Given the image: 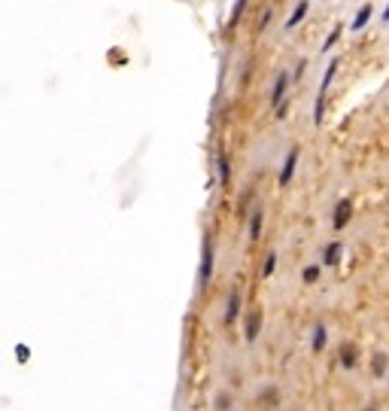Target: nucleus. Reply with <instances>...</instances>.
I'll use <instances>...</instances> for the list:
<instances>
[{"label":"nucleus","instance_id":"nucleus-4","mask_svg":"<svg viewBox=\"0 0 389 411\" xmlns=\"http://www.w3.org/2000/svg\"><path fill=\"white\" fill-rule=\"evenodd\" d=\"M259 329H261V311H250V317H246V342H256L259 338Z\"/></svg>","mask_w":389,"mask_h":411},{"label":"nucleus","instance_id":"nucleus-18","mask_svg":"<svg viewBox=\"0 0 389 411\" xmlns=\"http://www.w3.org/2000/svg\"><path fill=\"white\" fill-rule=\"evenodd\" d=\"M219 177H222V183H228V159H219Z\"/></svg>","mask_w":389,"mask_h":411},{"label":"nucleus","instance_id":"nucleus-7","mask_svg":"<svg viewBox=\"0 0 389 411\" xmlns=\"http://www.w3.org/2000/svg\"><path fill=\"white\" fill-rule=\"evenodd\" d=\"M237 308H240V293L235 289V293L228 296V308H225V323H228V326L237 320Z\"/></svg>","mask_w":389,"mask_h":411},{"label":"nucleus","instance_id":"nucleus-9","mask_svg":"<svg viewBox=\"0 0 389 411\" xmlns=\"http://www.w3.org/2000/svg\"><path fill=\"white\" fill-rule=\"evenodd\" d=\"M341 244H338V241H335V244H329V247H325V265H338V262H341Z\"/></svg>","mask_w":389,"mask_h":411},{"label":"nucleus","instance_id":"nucleus-8","mask_svg":"<svg viewBox=\"0 0 389 411\" xmlns=\"http://www.w3.org/2000/svg\"><path fill=\"white\" fill-rule=\"evenodd\" d=\"M307 10H310V3H307V0H301V3L295 6V12H292V16H289V22H286V27H295V25H298L301 19L307 16Z\"/></svg>","mask_w":389,"mask_h":411},{"label":"nucleus","instance_id":"nucleus-6","mask_svg":"<svg viewBox=\"0 0 389 411\" xmlns=\"http://www.w3.org/2000/svg\"><path fill=\"white\" fill-rule=\"evenodd\" d=\"M286 82H289V76L286 74H280L277 76V82H274V98H271V104H274V107H283V95H286Z\"/></svg>","mask_w":389,"mask_h":411},{"label":"nucleus","instance_id":"nucleus-10","mask_svg":"<svg viewBox=\"0 0 389 411\" xmlns=\"http://www.w3.org/2000/svg\"><path fill=\"white\" fill-rule=\"evenodd\" d=\"M335 70H338V61H331L329 67H325V76H322V86H320V98L325 101V91H329L331 86V80H335Z\"/></svg>","mask_w":389,"mask_h":411},{"label":"nucleus","instance_id":"nucleus-20","mask_svg":"<svg viewBox=\"0 0 389 411\" xmlns=\"http://www.w3.org/2000/svg\"><path fill=\"white\" fill-rule=\"evenodd\" d=\"M384 19H386V22H389V6H386V10H384Z\"/></svg>","mask_w":389,"mask_h":411},{"label":"nucleus","instance_id":"nucleus-13","mask_svg":"<svg viewBox=\"0 0 389 411\" xmlns=\"http://www.w3.org/2000/svg\"><path fill=\"white\" fill-rule=\"evenodd\" d=\"M310 347H314L316 353H320L322 347H325V326H322V323H316V329H314V342H310Z\"/></svg>","mask_w":389,"mask_h":411},{"label":"nucleus","instance_id":"nucleus-12","mask_svg":"<svg viewBox=\"0 0 389 411\" xmlns=\"http://www.w3.org/2000/svg\"><path fill=\"white\" fill-rule=\"evenodd\" d=\"M384 372H386V357H384V353H374V359H371V375H374V378H384Z\"/></svg>","mask_w":389,"mask_h":411},{"label":"nucleus","instance_id":"nucleus-3","mask_svg":"<svg viewBox=\"0 0 389 411\" xmlns=\"http://www.w3.org/2000/svg\"><path fill=\"white\" fill-rule=\"evenodd\" d=\"M295 162H298V146H292L286 155V162H283V171H280V186H289V180H292L295 174Z\"/></svg>","mask_w":389,"mask_h":411},{"label":"nucleus","instance_id":"nucleus-11","mask_svg":"<svg viewBox=\"0 0 389 411\" xmlns=\"http://www.w3.org/2000/svg\"><path fill=\"white\" fill-rule=\"evenodd\" d=\"M368 19H371V6H362V10L356 12V19H353V31H362V27L368 25Z\"/></svg>","mask_w":389,"mask_h":411},{"label":"nucleus","instance_id":"nucleus-1","mask_svg":"<svg viewBox=\"0 0 389 411\" xmlns=\"http://www.w3.org/2000/svg\"><path fill=\"white\" fill-rule=\"evenodd\" d=\"M210 274H213V241L204 238V250H201V287L210 283Z\"/></svg>","mask_w":389,"mask_h":411},{"label":"nucleus","instance_id":"nucleus-19","mask_svg":"<svg viewBox=\"0 0 389 411\" xmlns=\"http://www.w3.org/2000/svg\"><path fill=\"white\" fill-rule=\"evenodd\" d=\"M16 357L19 359H27V357H31V351H27V347H16Z\"/></svg>","mask_w":389,"mask_h":411},{"label":"nucleus","instance_id":"nucleus-15","mask_svg":"<svg viewBox=\"0 0 389 411\" xmlns=\"http://www.w3.org/2000/svg\"><path fill=\"white\" fill-rule=\"evenodd\" d=\"M274 268H277V253H268L265 265H261V274H265V278H271V274H274Z\"/></svg>","mask_w":389,"mask_h":411},{"label":"nucleus","instance_id":"nucleus-21","mask_svg":"<svg viewBox=\"0 0 389 411\" xmlns=\"http://www.w3.org/2000/svg\"><path fill=\"white\" fill-rule=\"evenodd\" d=\"M365 411H374V408H365Z\"/></svg>","mask_w":389,"mask_h":411},{"label":"nucleus","instance_id":"nucleus-17","mask_svg":"<svg viewBox=\"0 0 389 411\" xmlns=\"http://www.w3.org/2000/svg\"><path fill=\"white\" fill-rule=\"evenodd\" d=\"M338 37H341V25H338V27H335V31H331V34H329V40H325V43H322V49H325V52H329V49H331V46H335V40H338Z\"/></svg>","mask_w":389,"mask_h":411},{"label":"nucleus","instance_id":"nucleus-5","mask_svg":"<svg viewBox=\"0 0 389 411\" xmlns=\"http://www.w3.org/2000/svg\"><path fill=\"white\" fill-rule=\"evenodd\" d=\"M338 357H341V366H344V368H356V359H359L356 344H353V342L341 344V353H338Z\"/></svg>","mask_w":389,"mask_h":411},{"label":"nucleus","instance_id":"nucleus-2","mask_svg":"<svg viewBox=\"0 0 389 411\" xmlns=\"http://www.w3.org/2000/svg\"><path fill=\"white\" fill-rule=\"evenodd\" d=\"M350 216H353V201H350V198H341V201H338V208H335V219H331V223H335V229H344V225L350 223Z\"/></svg>","mask_w":389,"mask_h":411},{"label":"nucleus","instance_id":"nucleus-16","mask_svg":"<svg viewBox=\"0 0 389 411\" xmlns=\"http://www.w3.org/2000/svg\"><path fill=\"white\" fill-rule=\"evenodd\" d=\"M301 278H304V280H307V283H314V280H320V268H316V265H307V268H304V274H301Z\"/></svg>","mask_w":389,"mask_h":411},{"label":"nucleus","instance_id":"nucleus-14","mask_svg":"<svg viewBox=\"0 0 389 411\" xmlns=\"http://www.w3.org/2000/svg\"><path fill=\"white\" fill-rule=\"evenodd\" d=\"M259 235H261V210H256V214L250 216V238L259 241Z\"/></svg>","mask_w":389,"mask_h":411}]
</instances>
